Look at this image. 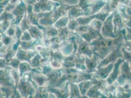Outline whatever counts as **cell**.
<instances>
[{
	"label": "cell",
	"instance_id": "25",
	"mask_svg": "<svg viewBox=\"0 0 131 98\" xmlns=\"http://www.w3.org/2000/svg\"><path fill=\"white\" fill-rule=\"evenodd\" d=\"M3 46V44L2 42L1 41V39H0V48H1Z\"/></svg>",
	"mask_w": 131,
	"mask_h": 98
},
{
	"label": "cell",
	"instance_id": "13",
	"mask_svg": "<svg viewBox=\"0 0 131 98\" xmlns=\"http://www.w3.org/2000/svg\"><path fill=\"white\" fill-rule=\"evenodd\" d=\"M1 40L2 42L3 45L6 46H12L14 43L17 40L15 37H11L7 35L5 33H3L1 36Z\"/></svg>",
	"mask_w": 131,
	"mask_h": 98
},
{
	"label": "cell",
	"instance_id": "14",
	"mask_svg": "<svg viewBox=\"0 0 131 98\" xmlns=\"http://www.w3.org/2000/svg\"><path fill=\"white\" fill-rule=\"evenodd\" d=\"M69 21V20L68 17H61L58 21L55 22L53 25V27H55L57 30H59L60 28L67 27Z\"/></svg>",
	"mask_w": 131,
	"mask_h": 98
},
{
	"label": "cell",
	"instance_id": "15",
	"mask_svg": "<svg viewBox=\"0 0 131 98\" xmlns=\"http://www.w3.org/2000/svg\"><path fill=\"white\" fill-rule=\"evenodd\" d=\"M31 25L32 24L27 19V13L18 26L21 28L23 32H24L25 31H27Z\"/></svg>",
	"mask_w": 131,
	"mask_h": 98
},
{
	"label": "cell",
	"instance_id": "22",
	"mask_svg": "<svg viewBox=\"0 0 131 98\" xmlns=\"http://www.w3.org/2000/svg\"><path fill=\"white\" fill-rule=\"evenodd\" d=\"M10 0H3L0 2V9L4 10L5 8L9 3Z\"/></svg>",
	"mask_w": 131,
	"mask_h": 98
},
{
	"label": "cell",
	"instance_id": "4",
	"mask_svg": "<svg viewBox=\"0 0 131 98\" xmlns=\"http://www.w3.org/2000/svg\"><path fill=\"white\" fill-rule=\"evenodd\" d=\"M11 12L15 17L14 21L12 24L18 26L25 14L27 13V6L21 0Z\"/></svg>",
	"mask_w": 131,
	"mask_h": 98
},
{
	"label": "cell",
	"instance_id": "5",
	"mask_svg": "<svg viewBox=\"0 0 131 98\" xmlns=\"http://www.w3.org/2000/svg\"><path fill=\"white\" fill-rule=\"evenodd\" d=\"M129 62L124 60L120 66V74L117 78L118 82L122 84L123 82L131 80V71Z\"/></svg>",
	"mask_w": 131,
	"mask_h": 98
},
{
	"label": "cell",
	"instance_id": "28",
	"mask_svg": "<svg viewBox=\"0 0 131 98\" xmlns=\"http://www.w3.org/2000/svg\"><path fill=\"white\" fill-rule=\"evenodd\" d=\"M1 36H2V34H0V39L1 38Z\"/></svg>",
	"mask_w": 131,
	"mask_h": 98
},
{
	"label": "cell",
	"instance_id": "23",
	"mask_svg": "<svg viewBox=\"0 0 131 98\" xmlns=\"http://www.w3.org/2000/svg\"><path fill=\"white\" fill-rule=\"evenodd\" d=\"M7 66L6 62L4 58H0V69L5 68Z\"/></svg>",
	"mask_w": 131,
	"mask_h": 98
},
{
	"label": "cell",
	"instance_id": "12",
	"mask_svg": "<svg viewBox=\"0 0 131 98\" xmlns=\"http://www.w3.org/2000/svg\"><path fill=\"white\" fill-rule=\"evenodd\" d=\"M32 68L28 62L26 61H23L21 62L20 65L19 66L18 71L19 72V74L20 77H21L25 74L29 72H31L32 71Z\"/></svg>",
	"mask_w": 131,
	"mask_h": 98
},
{
	"label": "cell",
	"instance_id": "6",
	"mask_svg": "<svg viewBox=\"0 0 131 98\" xmlns=\"http://www.w3.org/2000/svg\"><path fill=\"white\" fill-rule=\"evenodd\" d=\"M115 65V63H111L105 67L97 68L94 73L93 79L105 80L106 79L113 70Z\"/></svg>",
	"mask_w": 131,
	"mask_h": 98
},
{
	"label": "cell",
	"instance_id": "9",
	"mask_svg": "<svg viewBox=\"0 0 131 98\" xmlns=\"http://www.w3.org/2000/svg\"><path fill=\"white\" fill-rule=\"evenodd\" d=\"M100 61L98 57L93 54L92 57L86 56L85 66L86 68V72L88 73H94L97 69L98 63Z\"/></svg>",
	"mask_w": 131,
	"mask_h": 98
},
{
	"label": "cell",
	"instance_id": "24",
	"mask_svg": "<svg viewBox=\"0 0 131 98\" xmlns=\"http://www.w3.org/2000/svg\"><path fill=\"white\" fill-rule=\"evenodd\" d=\"M23 2L27 6H30L33 3H34L35 0H22Z\"/></svg>",
	"mask_w": 131,
	"mask_h": 98
},
{
	"label": "cell",
	"instance_id": "8",
	"mask_svg": "<svg viewBox=\"0 0 131 98\" xmlns=\"http://www.w3.org/2000/svg\"><path fill=\"white\" fill-rule=\"evenodd\" d=\"M37 53L35 51H25L20 47L17 51L15 57L21 62L26 61L30 63V61Z\"/></svg>",
	"mask_w": 131,
	"mask_h": 98
},
{
	"label": "cell",
	"instance_id": "26",
	"mask_svg": "<svg viewBox=\"0 0 131 98\" xmlns=\"http://www.w3.org/2000/svg\"><path fill=\"white\" fill-rule=\"evenodd\" d=\"M3 33L2 32V31L1 30V22H0V34H2Z\"/></svg>",
	"mask_w": 131,
	"mask_h": 98
},
{
	"label": "cell",
	"instance_id": "16",
	"mask_svg": "<svg viewBox=\"0 0 131 98\" xmlns=\"http://www.w3.org/2000/svg\"><path fill=\"white\" fill-rule=\"evenodd\" d=\"M14 20L15 17L12 12H9L4 11L0 15V22L3 21H12L13 24Z\"/></svg>",
	"mask_w": 131,
	"mask_h": 98
},
{
	"label": "cell",
	"instance_id": "10",
	"mask_svg": "<svg viewBox=\"0 0 131 98\" xmlns=\"http://www.w3.org/2000/svg\"><path fill=\"white\" fill-rule=\"evenodd\" d=\"M27 31L33 39L40 41L42 40L43 38V33L42 31L37 26L31 25Z\"/></svg>",
	"mask_w": 131,
	"mask_h": 98
},
{
	"label": "cell",
	"instance_id": "18",
	"mask_svg": "<svg viewBox=\"0 0 131 98\" xmlns=\"http://www.w3.org/2000/svg\"><path fill=\"white\" fill-rule=\"evenodd\" d=\"M16 26H17L15 25L11 24V25L9 26V27L6 30V31L5 32V33L9 36L14 37L15 32H16Z\"/></svg>",
	"mask_w": 131,
	"mask_h": 98
},
{
	"label": "cell",
	"instance_id": "21",
	"mask_svg": "<svg viewBox=\"0 0 131 98\" xmlns=\"http://www.w3.org/2000/svg\"><path fill=\"white\" fill-rule=\"evenodd\" d=\"M23 31L21 29V28L19 26H17L16 28V32H15V34L14 37L16 38L17 40L20 39V38L22 36V34H23Z\"/></svg>",
	"mask_w": 131,
	"mask_h": 98
},
{
	"label": "cell",
	"instance_id": "11",
	"mask_svg": "<svg viewBox=\"0 0 131 98\" xmlns=\"http://www.w3.org/2000/svg\"><path fill=\"white\" fill-rule=\"evenodd\" d=\"M38 41H39L34 39L28 41H20V47L25 51H35V47L36 45H38Z\"/></svg>",
	"mask_w": 131,
	"mask_h": 98
},
{
	"label": "cell",
	"instance_id": "20",
	"mask_svg": "<svg viewBox=\"0 0 131 98\" xmlns=\"http://www.w3.org/2000/svg\"><path fill=\"white\" fill-rule=\"evenodd\" d=\"M32 39L28 31H25L23 33L22 36L20 40L21 41H30Z\"/></svg>",
	"mask_w": 131,
	"mask_h": 98
},
{
	"label": "cell",
	"instance_id": "27",
	"mask_svg": "<svg viewBox=\"0 0 131 98\" xmlns=\"http://www.w3.org/2000/svg\"><path fill=\"white\" fill-rule=\"evenodd\" d=\"M1 88H2V86H1V85H0V92H1Z\"/></svg>",
	"mask_w": 131,
	"mask_h": 98
},
{
	"label": "cell",
	"instance_id": "3",
	"mask_svg": "<svg viewBox=\"0 0 131 98\" xmlns=\"http://www.w3.org/2000/svg\"><path fill=\"white\" fill-rule=\"evenodd\" d=\"M113 15L110 16L103 23L100 30V34L104 38H115L117 36L115 35L114 33V26L113 24Z\"/></svg>",
	"mask_w": 131,
	"mask_h": 98
},
{
	"label": "cell",
	"instance_id": "17",
	"mask_svg": "<svg viewBox=\"0 0 131 98\" xmlns=\"http://www.w3.org/2000/svg\"><path fill=\"white\" fill-rule=\"evenodd\" d=\"M21 62L15 56L12 59H11V60L8 63L7 66H10L11 68L13 69L18 70Z\"/></svg>",
	"mask_w": 131,
	"mask_h": 98
},
{
	"label": "cell",
	"instance_id": "7",
	"mask_svg": "<svg viewBox=\"0 0 131 98\" xmlns=\"http://www.w3.org/2000/svg\"><path fill=\"white\" fill-rule=\"evenodd\" d=\"M125 60L123 57L118 58L115 63L114 67L110 73L109 76L107 78L106 82L109 84H112L115 82L120 74V66L121 64Z\"/></svg>",
	"mask_w": 131,
	"mask_h": 98
},
{
	"label": "cell",
	"instance_id": "1",
	"mask_svg": "<svg viewBox=\"0 0 131 98\" xmlns=\"http://www.w3.org/2000/svg\"><path fill=\"white\" fill-rule=\"evenodd\" d=\"M12 68L6 66L0 69V85L2 87H9L13 89L16 87V83L12 75Z\"/></svg>",
	"mask_w": 131,
	"mask_h": 98
},
{
	"label": "cell",
	"instance_id": "19",
	"mask_svg": "<svg viewBox=\"0 0 131 98\" xmlns=\"http://www.w3.org/2000/svg\"><path fill=\"white\" fill-rule=\"evenodd\" d=\"M11 24H12V21H3L1 22V30L3 33H5L6 30L9 27Z\"/></svg>",
	"mask_w": 131,
	"mask_h": 98
},
{
	"label": "cell",
	"instance_id": "2",
	"mask_svg": "<svg viewBox=\"0 0 131 98\" xmlns=\"http://www.w3.org/2000/svg\"><path fill=\"white\" fill-rule=\"evenodd\" d=\"M122 45H119L116 49L100 60L98 63L97 68L105 67L111 63H115L118 58L123 57L121 52Z\"/></svg>",
	"mask_w": 131,
	"mask_h": 98
}]
</instances>
